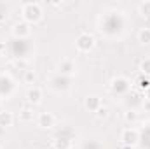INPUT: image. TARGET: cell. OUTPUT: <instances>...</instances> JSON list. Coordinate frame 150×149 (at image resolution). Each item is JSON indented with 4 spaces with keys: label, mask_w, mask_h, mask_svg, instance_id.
Instances as JSON below:
<instances>
[{
    "label": "cell",
    "mask_w": 150,
    "mask_h": 149,
    "mask_svg": "<svg viewBox=\"0 0 150 149\" xmlns=\"http://www.w3.org/2000/svg\"><path fill=\"white\" fill-rule=\"evenodd\" d=\"M23 14H25V19L26 21H38L40 19V5L38 4H25L23 5Z\"/></svg>",
    "instance_id": "1"
},
{
    "label": "cell",
    "mask_w": 150,
    "mask_h": 149,
    "mask_svg": "<svg viewBox=\"0 0 150 149\" xmlns=\"http://www.w3.org/2000/svg\"><path fill=\"white\" fill-rule=\"evenodd\" d=\"M93 46H94L93 35H89V34H80V35H79V39H77V47H79L80 51H89Z\"/></svg>",
    "instance_id": "2"
},
{
    "label": "cell",
    "mask_w": 150,
    "mask_h": 149,
    "mask_svg": "<svg viewBox=\"0 0 150 149\" xmlns=\"http://www.w3.org/2000/svg\"><path fill=\"white\" fill-rule=\"evenodd\" d=\"M122 140H124L126 144H129V146L136 144V142H138V133H136V130L126 128V130H124V133H122Z\"/></svg>",
    "instance_id": "3"
},
{
    "label": "cell",
    "mask_w": 150,
    "mask_h": 149,
    "mask_svg": "<svg viewBox=\"0 0 150 149\" xmlns=\"http://www.w3.org/2000/svg\"><path fill=\"white\" fill-rule=\"evenodd\" d=\"M54 125V117H52V114H49V112H42L40 116H38V126H42V128H51Z\"/></svg>",
    "instance_id": "4"
},
{
    "label": "cell",
    "mask_w": 150,
    "mask_h": 149,
    "mask_svg": "<svg viewBox=\"0 0 150 149\" xmlns=\"http://www.w3.org/2000/svg\"><path fill=\"white\" fill-rule=\"evenodd\" d=\"M12 34H14L16 37H26V35L30 34V28H28L26 23H16L14 28H12Z\"/></svg>",
    "instance_id": "5"
},
{
    "label": "cell",
    "mask_w": 150,
    "mask_h": 149,
    "mask_svg": "<svg viewBox=\"0 0 150 149\" xmlns=\"http://www.w3.org/2000/svg\"><path fill=\"white\" fill-rule=\"evenodd\" d=\"M40 97H42V93H40L38 88H30L28 93H26V98H28V102H32V104L40 102Z\"/></svg>",
    "instance_id": "6"
},
{
    "label": "cell",
    "mask_w": 150,
    "mask_h": 149,
    "mask_svg": "<svg viewBox=\"0 0 150 149\" xmlns=\"http://www.w3.org/2000/svg\"><path fill=\"white\" fill-rule=\"evenodd\" d=\"M86 107L91 109V111H98V109L101 107V102H100L98 97H87V100H86Z\"/></svg>",
    "instance_id": "7"
},
{
    "label": "cell",
    "mask_w": 150,
    "mask_h": 149,
    "mask_svg": "<svg viewBox=\"0 0 150 149\" xmlns=\"http://www.w3.org/2000/svg\"><path fill=\"white\" fill-rule=\"evenodd\" d=\"M12 114L11 112H0V126H11L12 125Z\"/></svg>",
    "instance_id": "8"
},
{
    "label": "cell",
    "mask_w": 150,
    "mask_h": 149,
    "mask_svg": "<svg viewBox=\"0 0 150 149\" xmlns=\"http://www.w3.org/2000/svg\"><path fill=\"white\" fill-rule=\"evenodd\" d=\"M74 70H75V67L72 62H63L59 65V72H63V74H72Z\"/></svg>",
    "instance_id": "9"
},
{
    "label": "cell",
    "mask_w": 150,
    "mask_h": 149,
    "mask_svg": "<svg viewBox=\"0 0 150 149\" xmlns=\"http://www.w3.org/2000/svg\"><path fill=\"white\" fill-rule=\"evenodd\" d=\"M138 39L143 44H150V28H142V32L138 34Z\"/></svg>",
    "instance_id": "10"
},
{
    "label": "cell",
    "mask_w": 150,
    "mask_h": 149,
    "mask_svg": "<svg viewBox=\"0 0 150 149\" xmlns=\"http://www.w3.org/2000/svg\"><path fill=\"white\" fill-rule=\"evenodd\" d=\"M19 119H21L23 123L33 121V112H32V111H28V109H25V111H21V114H19Z\"/></svg>",
    "instance_id": "11"
},
{
    "label": "cell",
    "mask_w": 150,
    "mask_h": 149,
    "mask_svg": "<svg viewBox=\"0 0 150 149\" xmlns=\"http://www.w3.org/2000/svg\"><path fill=\"white\" fill-rule=\"evenodd\" d=\"M138 9H140V12L143 16H150V2H142L138 5Z\"/></svg>",
    "instance_id": "12"
},
{
    "label": "cell",
    "mask_w": 150,
    "mask_h": 149,
    "mask_svg": "<svg viewBox=\"0 0 150 149\" xmlns=\"http://www.w3.org/2000/svg\"><path fill=\"white\" fill-rule=\"evenodd\" d=\"M142 70L147 72V74H150V58H145V60H143V63H142Z\"/></svg>",
    "instance_id": "13"
},
{
    "label": "cell",
    "mask_w": 150,
    "mask_h": 149,
    "mask_svg": "<svg viewBox=\"0 0 150 149\" xmlns=\"http://www.w3.org/2000/svg\"><path fill=\"white\" fill-rule=\"evenodd\" d=\"M33 81H35V74L28 70V72L25 74V82H33Z\"/></svg>",
    "instance_id": "14"
},
{
    "label": "cell",
    "mask_w": 150,
    "mask_h": 149,
    "mask_svg": "<svg viewBox=\"0 0 150 149\" xmlns=\"http://www.w3.org/2000/svg\"><path fill=\"white\" fill-rule=\"evenodd\" d=\"M107 114H108V109H107V107H100V109H98V116H100V117H105Z\"/></svg>",
    "instance_id": "15"
},
{
    "label": "cell",
    "mask_w": 150,
    "mask_h": 149,
    "mask_svg": "<svg viewBox=\"0 0 150 149\" xmlns=\"http://www.w3.org/2000/svg\"><path fill=\"white\" fill-rule=\"evenodd\" d=\"M147 97H149V100H150V88H149V93H147Z\"/></svg>",
    "instance_id": "16"
},
{
    "label": "cell",
    "mask_w": 150,
    "mask_h": 149,
    "mask_svg": "<svg viewBox=\"0 0 150 149\" xmlns=\"http://www.w3.org/2000/svg\"><path fill=\"white\" fill-rule=\"evenodd\" d=\"M147 109H150V102H147Z\"/></svg>",
    "instance_id": "17"
},
{
    "label": "cell",
    "mask_w": 150,
    "mask_h": 149,
    "mask_svg": "<svg viewBox=\"0 0 150 149\" xmlns=\"http://www.w3.org/2000/svg\"><path fill=\"white\" fill-rule=\"evenodd\" d=\"M0 149H2V148H0Z\"/></svg>",
    "instance_id": "18"
}]
</instances>
